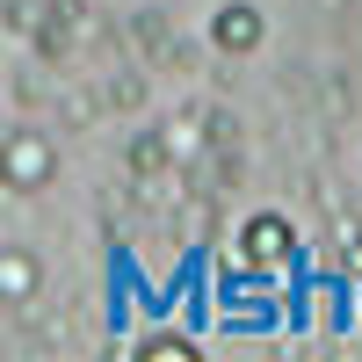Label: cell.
<instances>
[{"label":"cell","mask_w":362,"mask_h":362,"mask_svg":"<svg viewBox=\"0 0 362 362\" xmlns=\"http://www.w3.org/2000/svg\"><path fill=\"white\" fill-rule=\"evenodd\" d=\"M297 261H305V232H297V218H283V210H254V218L239 225V239H232V268L247 283H268V276H283Z\"/></svg>","instance_id":"cell-1"},{"label":"cell","mask_w":362,"mask_h":362,"mask_svg":"<svg viewBox=\"0 0 362 362\" xmlns=\"http://www.w3.org/2000/svg\"><path fill=\"white\" fill-rule=\"evenodd\" d=\"M51 181H58V145H51L44 131H29V124L0 131V189H15V196H44Z\"/></svg>","instance_id":"cell-2"},{"label":"cell","mask_w":362,"mask_h":362,"mask_svg":"<svg viewBox=\"0 0 362 362\" xmlns=\"http://www.w3.org/2000/svg\"><path fill=\"white\" fill-rule=\"evenodd\" d=\"M268 44V15L254 8V0H225L218 15H210V51H225V58H247Z\"/></svg>","instance_id":"cell-3"},{"label":"cell","mask_w":362,"mask_h":362,"mask_svg":"<svg viewBox=\"0 0 362 362\" xmlns=\"http://www.w3.org/2000/svg\"><path fill=\"white\" fill-rule=\"evenodd\" d=\"M44 297V261L37 247H0V312H22Z\"/></svg>","instance_id":"cell-4"},{"label":"cell","mask_w":362,"mask_h":362,"mask_svg":"<svg viewBox=\"0 0 362 362\" xmlns=\"http://www.w3.org/2000/svg\"><path fill=\"white\" fill-rule=\"evenodd\" d=\"M218 319L232 326V334H268V326L283 319V297H268V290H225Z\"/></svg>","instance_id":"cell-5"},{"label":"cell","mask_w":362,"mask_h":362,"mask_svg":"<svg viewBox=\"0 0 362 362\" xmlns=\"http://www.w3.org/2000/svg\"><path fill=\"white\" fill-rule=\"evenodd\" d=\"M124 174H131V181H174L167 138H160V131H131V145H124Z\"/></svg>","instance_id":"cell-6"},{"label":"cell","mask_w":362,"mask_h":362,"mask_svg":"<svg viewBox=\"0 0 362 362\" xmlns=\"http://www.w3.org/2000/svg\"><path fill=\"white\" fill-rule=\"evenodd\" d=\"M160 138H167V160H174V174H189V160L203 153V124H196V109L167 116V124H160Z\"/></svg>","instance_id":"cell-7"},{"label":"cell","mask_w":362,"mask_h":362,"mask_svg":"<svg viewBox=\"0 0 362 362\" xmlns=\"http://www.w3.org/2000/svg\"><path fill=\"white\" fill-rule=\"evenodd\" d=\"M102 109H124V116L145 109V73H138V66H116V73L102 80Z\"/></svg>","instance_id":"cell-8"},{"label":"cell","mask_w":362,"mask_h":362,"mask_svg":"<svg viewBox=\"0 0 362 362\" xmlns=\"http://www.w3.org/2000/svg\"><path fill=\"white\" fill-rule=\"evenodd\" d=\"M167 29H174V22H167V8H138V15L124 22V44H138L145 58H153V51L167 44Z\"/></svg>","instance_id":"cell-9"},{"label":"cell","mask_w":362,"mask_h":362,"mask_svg":"<svg viewBox=\"0 0 362 362\" xmlns=\"http://www.w3.org/2000/svg\"><path fill=\"white\" fill-rule=\"evenodd\" d=\"M131 355H189V362H196V334H181V326H153V334H131Z\"/></svg>","instance_id":"cell-10"}]
</instances>
